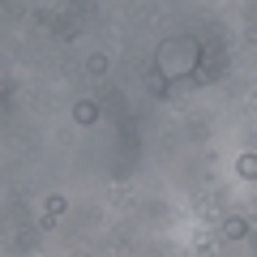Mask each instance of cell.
<instances>
[{
  "mask_svg": "<svg viewBox=\"0 0 257 257\" xmlns=\"http://www.w3.org/2000/svg\"><path fill=\"white\" fill-rule=\"evenodd\" d=\"M94 116H99V111H94V103H77V107H73V120H77V124H90Z\"/></svg>",
  "mask_w": 257,
  "mask_h": 257,
  "instance_id": "obj_1",
  "label": "cell"
},
{
  "mask_svg": "<svg viewBox=\"0 0 257 257\" xmlns=\"http://www.w3.org/2000/svg\"><path fill=\"white\" fill-rule=\"evenodd\" d=\"M236 172H240V176H248V180H253V176H257V155H240Z\"/></svg>",
  "mask_w": 257,
  "mask_h": 257,
  "instance_id": "obj_2",
  "label": "cell"
},
{
  "mask_svg": "<svg viewBox=\"0 0 257 257\" xmlns=\"http://www.w3.org/2000/svg\"><path fill=\"white\" fill-rule=\"evenodd\" d=\"M244 231H248V227H244V219H231V223H227V240H240Z\"/></svg>",
  "mask_w": 257,
  "mask_h": 257,
  "instance_id": "obj_3",
  "label": "cell"
}]
</instances>
